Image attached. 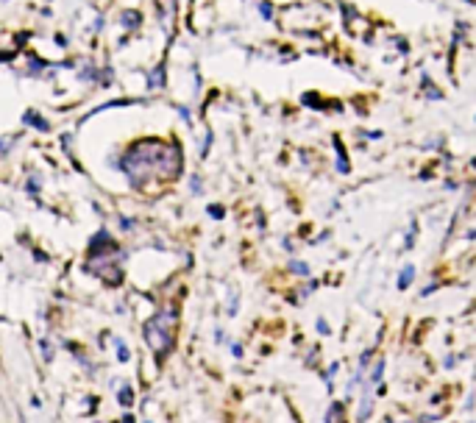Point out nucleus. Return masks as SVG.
Segmentation results:
<instances>
[{"label": "nucleus", "mask_w": 476, "mask_h": 423, "mask_svg": "<svg viewBox=\"0 0 476 423\" xmlns=\"http://www.w3.org/2000/svg\"><path fill=\"white\" fill-rule=\"evenodd\" d=\"M413 276H415V270H413V267H406V270L401 273V281H398V287H406V281H413Z\"/></svg>", "instance_id": "obj_1"}, {"label": "nucleus", "mask_w": 476, "mask_h": 423, "mask_svg": "<svg viewBox=\"0 0 476 423\" xmlns=\"http://www.w3.org/2000/svg\"><path fill=\"white\" fill-rule=\"evenodd\" d=\"M117 354H120V360H128V351H125V345H117Z\"/></svg>", "instance_id": "obj_2"}]
</instances>
